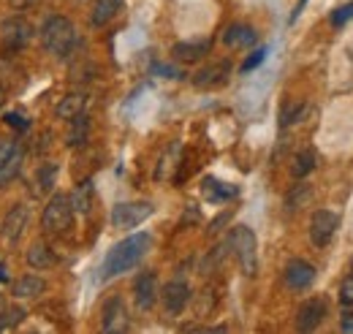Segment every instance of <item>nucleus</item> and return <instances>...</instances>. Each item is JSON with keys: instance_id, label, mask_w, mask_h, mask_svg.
I'll return each mask as SVG.
<instances>
[{"instance_id": "obj_1", "label": "nucleus", "mask_w": 353, "mask_h": 334, "mask_svg": "<svg viewBox=\"0 0 353 334\" xmlns=\"http://www.w3.org/2000/svg\"><path fill=\"white\" fill-rule=\"evenodd\" d=\"M150 248H152V237H150L147 231H136L131 237L120 239L112 250L106 253V258H103V264H101V272H98L101 283L114 280V277H120V275L136 269V266L141 264V258L150 253Z\"/></svg>"}, {"instance_id": "obj_2", "label": "nucleus", "mask_w": 353, "mask_h": 334, "mask_svg": "<svg viewBox=\"0 0 353 334\" xmlns=\"http://www.w3.org/2000/svg\"><path fill=\"white\" fill-rule=\"evenodd\" d=\"M39 39H41V46H44L52 57H57V60H68L71 52H74L77 43H79L74 22L65 19V17H60V14L49 17L44 25H41Z\"/></svg>"}, {"instance_id": "obj_3", "label": "nucleus", "mask_w": 353, "mask_h": 334, "mask_svg": "<svg viewBox=\"0 0 353 334\" xmlns=\"http://www.w3.org/2000/svg\"><path fill=\"white\" fill-rule=\"evenodd\" d=\"M228 248L236 255L245 277L259 275V239H256V231L250 226H234L228 231Z\"/></svg>"}, {"instance_id": "obj_4", "label": "nucleus", "mask_w": 353, "mask_h": 334, "mask_svg": "<svg viewBox=\"0 0 353 334\" xmlns=\"http://www.w3.org/2000/svg\"><path fill=\"white\" fill-rule=\"evenodd\" d=\"M74 215H77V212H74V204H71V196L54 193V196L46 202L44 212H41V228H44L46 234L60 237V234H65V231L71 228Z\"/></svg>"}, {"instance_id": "obj_5", "label": "nucleus", "mask_w": 353, "mask_h": 334, "mask_svg": "<svg viewBox=\"0 0 353 334\" xmlns=\"http://www.w3.org/2000/svg\"><path fill=\"white\" fill-rule=\"evenodd\" d=\"M33 36L36 30L25 17H8L0 22V43L6 52H22L25 46H30Z\"/></svg>"}, {"instance_id": "obj_6", "label": "nucleus", "mask_w": 353, "mask_h": 334, "mask_svg": "<svg viewBox=\"0 0 353 334\" xmlns=\"http://www.w3.org/2000/svg\"><path fill=\"white\" fill-rule=\"evenodd\" d=\"M155 207L150 202H123V204H114L112 209V226L117 231H131L136 226H141L147 217H152Z\"/></svg>"}, {"instance_id": "obj_7", "label": "nucleus", "mask_w": 353, "mask_h": 334, "mask_svg": "<svg viewBox=\"0 0 353 334\" xmlns=\"http://www.w3.org/2000/svg\"><path fill=\"white\" fill-rule=\"evenodd\" d=\"M337 228H340L337 212H332V209H318V212L312 215V220H310V242L323 250V248L332 245Z\"/></svg>"}, {"instance_id": "obj_8", "label": "nucleus", "mask_w": 353, "mask_h": 334, "mask_svg": "<svg viewBox=\"0 0 353 334\" xmlns=\"http://www.w3.org/2000/svg\"><path fill=\"white\" fill-rule=\"evenodd\" d=\"M101 329L109 334H120L131 329L128 321V307L123 302V296H109L101 307Z\"/></svg>"}, {"instance_id": "obj_9", "label": "nucleus", "mask_w": 353, "mask_h": 334, "mask_svg": "<svg viewBox=\"0 0 353 334\" xmlns=\"http://www.w3.org/2000/svg\"><path fill=\"white\" fill-rule=\"evenodd\" d=\"M329 315V302L323 296H310L307 302H302L299 313H296V329L299 332H315Z\"/></svg>"}, {"instance_id": "obj_10", "label": "nucleus", "mask_w": 353, "mask_h": 334, "mask_svg": "<svg viewBox=\"0 0 353 334\" xmlns=\"http://www.w3.org/2000/svg\"><path fill=\"white\" fill-rule=\"evenodd\" d=\"M25 161V147L19 141H3L0 144V188L11 185L22 168Z\"/></svg>"}, {"instance_id": "obj_11", "label": "nucleus", "mask_w": 353, "mask_h": 334, "mask_svg": "<svg viewBox=\"0 0 353 334\" xmlns=\"http://www.w3.org/2000/svg\"><path fill=\"white\" fill-rule=\"evenodd\" d=\"M158 296H161V288H158V277L155 272H141L136 275L133 280V302L139 310H152L158 304Z\"/></svg>"}, {"instance_id": "obj_12", "label": "nucleus", "mask_w": 353, "mask_h": 334, "mask_svg": "<svg viewBox=\"0 0 353 334\" xmlns=\"http://www.w3.org/2000/svg\"><path fill=\"white\" fill-rule=\"evenodd\" d=\"M28 220H30V212H28L25 204L11 207L6 212L3 223H0V237H3L8 245H17V242L22 239V234H25V228H28Z\"/></svg>"}, {"instance_id": "obj_13", "label": "nucleus", "mask_w": 353, "mask_h": 334, "mask_svg": "<svg viewBox=\"0 0 353 334\" xmlns=\"http://www.w3.org/2000/svg\"><path fill=\"white\" fill-rule=\"evenodd\" d=\"M315 277H318L315 266L307 264V261H302V258L288 261V266H285V272H283V280H285V286H288L291 291H307L310 286L315 283Z\"/></svg>"}, {"instance_id": "obj_14", "label": "nucleus", "mask_w": 353, "mask_h": 334, "mask_svg": "<svg viewBox=\"0 0 353 334\" xmlns=\"http://www.w3.org/2000/svg\"><path fill=\"white\" fill-rule=\"evenodd\" d=\"M190 286L185 283V280H172V283H166L163 286V291H161V302H163V310L169 313V315H179L188 304H190Z\"/></svg>"}, {"instance_id": "obj_15", "label": "nucleus", "mask_w": 353, "mask_h": 334, "mask_svg": "<svg viewBox=\"0 0 353 334\" xmlns=\"http://www.w3.org/2000/svg\"><path fill=\"white\" fill-rule=\"evenodd\" d=\"M231 77V63L228 60H221V63H210L204 68H199L193 74V84L199 90H215V87H223Z\"/></svg>"}, {"instance_id": "obj_16", "label": "nucleus", "mask_w": 353, "mask_h": 334, "mask_svg": "<svg viewBox=\"0 0 353 334\" xmlns=\"http://www.w3.org/2000/svg\"><path fill=\"white\" fill-rule=\"evenodd\" d=\"M201 196H204L210 204H225V202H231V199L239 196V188L223 182L218 177H204V179H201Z\"/></svg>"}, {"instance_id": "obj_17", "label": "nucleus", "mask_w": 353, "mask_h": 334, "mask_svg": "<svg viewBox=\"0 0 353 334\" xmlns=\"http://www.w3.org/2000/svg\"><path fill=\"white\" fill-rule=\"evenodd\" d=\"M223 43L231 46V49H248V46L259 43V33H256V28H250L245 22H236V25H228L223 30Z\"/></svg>"}, {"instance_id": "obj_18", "label": "nucleus", "mask_w": 353, "mask_h": 334, "mask_svg": "<svg viewBox=\"0 0 353 334\" xmlns=\"http://www.w3.org/2000/svg\"><path fill=\"white\" fill-rule=\"evenodd\" d=\"M212 41L210 39H201V41H179L172 46V57L179 63H199L210 55Z\"/></svg>"}, {"instance_id": "obj_19", "label": "nucleus", "mask_w": 353, "mask_h": 334, "mask_svg": "<svg viewBox=\"0 0 353 334\" xmlns=\"http://www.w3.org/2000/svg\"><path fill=\"white\" fill-rule=\"evenodd\" d=\"M44 291H46V280L41 275H22L11 286L14 299H39Z\"/></svg>"}, {"instance_id": "obj_20", "label": "nucleus", "mask_w": 353, "mask_h": 334, "mask_svg": "<svg viewBox=\"0 0 353 334\" xmlns=\"http://www.w3.org/2000/svg\"><path fill=\"white\" fill-rule=\"evenodd\" d=\"M123 8V0H95L90 11V25L92 28H106Z\"/></svg>"}, {"instance_id": "obj_21", "label": "nucleus", "mask_w": 353, "mask_h": 334, "mask_svg": "<svg viewBox=\"0 0 353 334\" xmlns=\"http://www.w3.org/2000/svg\"><path fill=\"white\" fill-rule=\"evenodd\" d=\"M85 106H88V95H85V92H68V95H63V98L57 101L54 115H57L60 120H74L77 115L85 112Z\"/></svg>"}, {"instance_id": "obj_22", "label": "nucleus", "mask_w": 353, "mask_h": 334, "mask_svg": "<svg viewBox=\"0 0 353 334\" xmlns=\"http://www.w3.org/2000/svg\"><path fill=\"white\" fill-rule=\"evenodd\" d=\"M179 166H182V144H179V141H172L169 150L163 153V158L158 161L155 179H172V174H174Z\"/></svg>"}, {"instance_id": "obj_23", "label": "nucleus", "mask_w": 353, "mask_h": 334, "mask_svg": "<svg viewBox=\"0 0 353 334\" xmlns=\"http://www.w3.org/2000/svg\"><path fill=\"white\" fill-rule=\"evenodd\" d=\"M92 199H95V188H92V179H85V182H79V185L74 188V193H71V204H74V212L88 217L90 212H92Z\"/></svg>"}, {"instance_id": "obj_24", "label": "nucleus", "mask_w": 353, "mask_h": 334, "mask_svg": "<svg viewBox=\"0 0 353 334\" xmlns=\"http://www.w3.org/2000/svg\"><path fill=\"white\" fill-rule=\"evenodd\" d=\"M68 133H65V144L68 147H85L88 144V136H90V117L82 112L77 115L74 120H68Z\"/></svg>"}, {"instance_id": "obj_25", "label": "nucleus", "mask_w": 353, "mask_h": 334, "mask_svg": "<svg viewBox=\"0 0 353 334\" xmlns=\"http://www.w3.org/2000/svg\"><path fill=\"white\" fill-rule=\"evenodd\" d=\"M25 261H28V266H33V269H49L57 258H54V250H52L46 242H33V245L28 248Z\"/></svg>"}, {"instance_id": "obj_26", "label": "nucleus", "mask_w": 353, "mask_h": 334, "mask_svg": "<svg viewBox=\"0 0 353 334\" xmlns=\"http://www.w3.org/2000/svg\"><path fill=\"white\" fill-rule=\"evenodd\" d=\"M57 174H60V166L57 164H41L39 171H36V193L39 196H46L54 190V182H57Z\"/></svg>"}, {"instance_id": "obj_27", "label": "nucleus", "mask_w": 353, "mask_h": 334, "mask_svg": "<svg viewBox=\"0 0 353 334\" xmlns=\"http://www.w3.org/2000/svg\"><path fill=\"white\" fill-rule=\"evenodd\" d=\"M25 318H28V310H25V307H19V304L3 307V310H0V332H11V329H17Z\"/></svg>"}, {"instance_id": "obj_28", "label": "nucleus", "mask_w": 353, "mask_h": 334, "mask_svg": "<svg viewBox=\"0 0 353 334\" xmlns=\"http://www.w3.org/2000/svg\"><path fill=\"white\" fill-rule=\"evenodd\" d=\"M318 166V155L312 153V150H302L296 158H294V166H291V174L296 177V179H305L307 174H312Z\"/></svg>"}, {"instance_id": "obj_29", "label": "nucleus", "mask_w": 353, "mask_h": 334, "mask_svg": "<svg viewBox=\"0 0 353 334\" xmlns=\"http://www.w3.org/2000/svg\"><path fill=\"white\" fill-rule=\"evenodd\" d=\"M305 109H307L305 101H288V104L280 109V126L288 128V126H294V123H299L302 115H305Z\"/></svg>"}, {"instance_id": "obj_30", "label": "nucleus", "mask_w": 353, "mask_h": 334, "mask_svg": "<svg viewBox=\"0 0 353 334\" xmlns=\"http://www.w3.org/2000/svg\"><path fill=\"white\" fill-rule=\"evenodd\" d=\"M310 196H312V188H310L307 182H302V185H294V188H291V193L285 196V209H288V212H296V209L302 207V204H307Z\"/></svg>"}, {"instance_id": "obj_31", "label": "nucleus", "mask_w": 353, "mask_h": 334, "mask_svg": "<svg viewBox=\"0 0 353 334\" xmlns=\"http://www.w3.org/2000/svg\"><path fill=\"white\" fill-rule=\"evenodd\" d=\"M329 22H332L334 28H345L348 22H353V3H345V6L334 8L332 17H329Z\"/></svg>"}, {"instance_id": "obj_32", "label": "nucleus", "mask_w": 353, "mask_h": 334, "mask_svg": "<svg viewBox=\"0 0 353 334\" xmlns=\"http://www.w3.org/2000/svg\"><path fill=\"white\" fill-rule=\"evenodd\" d=\"M3 123H6L8 128H14L17 133H28V130H30L28 117H22L19 112H6V115H3Z\"/></svg>"}, {"instance_id": "obj_33", "label": "nucleus", "mask_w": 353, "mask_h": 334, "mask_svg": "<svg viewBox=\"0 0 353 334\" xmlns=\"http://www.w3.org/2000/svg\"><path fill=\"white\" fill-rule=\"evenodd\" d=\"M266 52H269L266 46H259L256 52H250V57L242 63V68H239V71H242V74H250V71H256V68H259V66H261V63L266 60Z\"/></svg>"}, {"instance_id": "obj_34", "label": "nucleus", "mask_w": 353, "mask_h": 334, "mask_svg": "<svg viewBox=\"0 0 353 334\" xmlns=\"http://www.w3.org/2000/svg\"><path fill=\"white\" fill-rule=\"evenodd\" d=\"M150 74H155V77H169V79H185V74H182L179 68H174V66H163V63H152Z\"/></svg>"}, {"instance_id": "obj_35", "label": "nucleus", "mask_w": 353, "mask_h": 334, "mask_svg": "<svg viewBox=\"0 0 353 334\" xmlns=\"http://www.w3.org/2000/svg\"><path fill=\"white\" fill-rule=\"evenodd\" d=\"M340 304L343 307H353V275H348L340 283Z\"/></svg>"}, {"instance_id": "obj_36", "label": "nucleus", "mask_w": 353, "mask_h": 334, "mask_svg": "<svg viewBox=\"0 0 353 334\" xmlns=\"http://www.w3.org/2000/svg\"><path fill=\"white\" fill-rule=\"evenodd\" d=\"M340 329H343V332H353V313H348V310L343 313V318H340Z\"/></svg>"}, {"instance_id": "obj_37", "label": "nucleus", "mask_w": 353, "mask_h": 334, "mask_svg": "<svg viewBox=\"0 0 353 334\" xmlns=\"http://www.w3.org/2000/svg\"><path fill=\"white\" fill-rule=\"evenodd\" d=\"M11 3V8H17V11H25V8H33L39 0H8Z\"/></svg>"}, {"instance_id": "obj_38", "label": "nucleus", "mask_w": 353, "mask_h": 334, "mask_svg": "<svg viewBox=\"0 0 353 334\" xmlns=\"http://www.w3.org/2000/svg\"><path fill=\"white\" fill-rule=\"evenodd\" d=\"M228 217H231V212H223L221 217H218V220H215V223L210 226V231H212V234H218V228H221V226L225 223V220H228Z\"/></svg>"}, {"instance_id": "obj_39", "label": "nucleus", "mask_w": 353, "mask_h": 334, "mask_svg": "<svg viewBox=\"0 0 353 334\" xmlns=\"http://www.w3.org/2000/svg\"><path fill=\"white\" fill-rule=\"evenodd\" d=\"M8 280H11V277L6 275V269H3V264H0V283H8Z\"/></svg>"}, {"instance_id": "obj_40", "label": "nucleus", "mask_w": 353, "mask_h": 334, "mask_svg": "<svg viewBox=\"0 0 353 334\" xmlns=\"http://www.w3.org/2000/svg\"><path fill=\"white\" fill-rule=\"evenodd\" d=\"M3 104H6V90L0 87V106H3Z\"/></svg>"}, {"instance_id": "obj_41", "label": "nucleus", "mask_w": 353, "mask_h": 334, "mask_svg": "<svg viewBox=\"0 0 353 334\" xmlns=\"http://www.w3.org/2000/svg\"><path fill=\"white\" fill-rule=\"evenodd\" d=\"M3 307H6V299H3V293H0V310H3Z\"/></svg>"}, {"instance_id": "obj_42", "label": "nucleus", "mask_w": 353, "mask_h": 334, "mask_svg": "<svg viewBox=\"0 0 353 334\" xmlns=\"http://www.w3.org/2000/svg\"><path fill=\"white\" fill-rule=\"evenodd\" d=\"M351 275H353V261H351Z\"/></svg>"}]
</instances>
